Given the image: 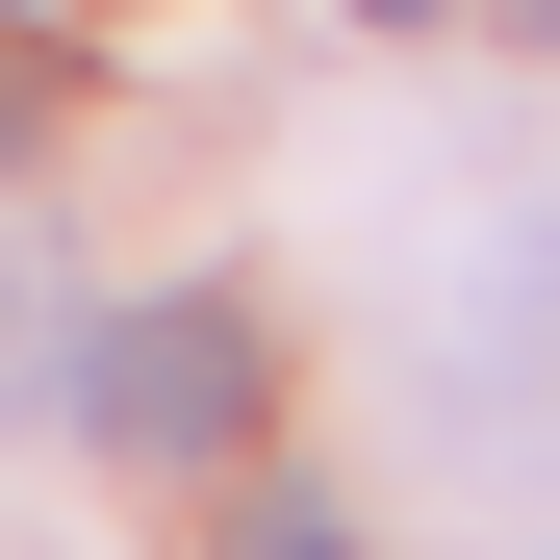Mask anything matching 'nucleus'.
I'll return each instance as SVG.
<instances>
[{
  "mask_svg": "<svg viewBox=\"0 0 560 560\" xmlns=\"http://www.w3.org/2000/svg\"><path fill=\"white\" fill-rule=\"evenodd\" d=\"M255 383H280V357H255V306H230V280H178V306H128L103 357H77V433H103V458H153V485H205V458L255 433Z\"/></svg>",
  "mask_w": 560,
  "mask_h": 560,
  "instance_id": "nucleus-1",
  "label": "nucleus"
},
{
  "mask_svg": "<svg viewBox=\"0 0 560 560\" xmlns=\"http://www.w3.org/2000/svg\"><path fill=\"white\" fill-rule=\"evenodd\" d=\"M458 433H560V230L485 255V331H458Z\"/></svg>",
  "mask_w": 560,
  "mask_h": 560,
  "instance_id": "nucleus-2",
  "label": "nucleus"
},
{
  "mask_svg": "<svg viewBox=\"0 0 560 560\" xmlns=\"http://www.w3.org/2000/svg\"><path fill=\"white\" fill-rule=\"evenodd\" d=\"M230 560H357V510L331 485H230Z\"/></svg>",
  "mask_w": 560,
  "mask_h": 560,
  "instance_id": "nucleus-3",
  "label": "nucleus"
},
{
  "mask_svg": "<svg viewBox=\"0 0 560 560\" xmlns=\"http://www.w3.org/2000/svg\"><path fill=\"white\" fill-rule=\"evenodd\" d=\"M51 128H77V51H51V26H0V153H51Z\"/></svg>",
  "mask_w": 560,
  "mask_h": 560,
  "instance_id": "nucleus-4",
  "label": "nucleus"
},
{
  "mask_svg": "<svg viewBox=\"0 0 560 560\" xmlns=\"http://www.w3.org/2000/svg\"><path fill=\"white\" fill-rule=\"evenodd\" d=\"M26 306H51V230H26V205H0V357H26Z\"/></svg>",
  "mask_w": 560,
  "mask_h": 560,
  "instance_id": "nucleus-5",
  "label": "nucleus"
},
{
  "mask_svg": "<svg viewBox=\"0 0 560 560\" xmlns=\"http://www.w3.org/2000/svg\"><path fill=\"white\" fill-rule=\"evenodd\" d=\"M357 26H433V0H357Z\"/></svg>",
  "mask_w": 560,
  "mask_h": 560,
  "instance_id": "nucleus-6",
  "label": "nucleus"
}]
</instances>
